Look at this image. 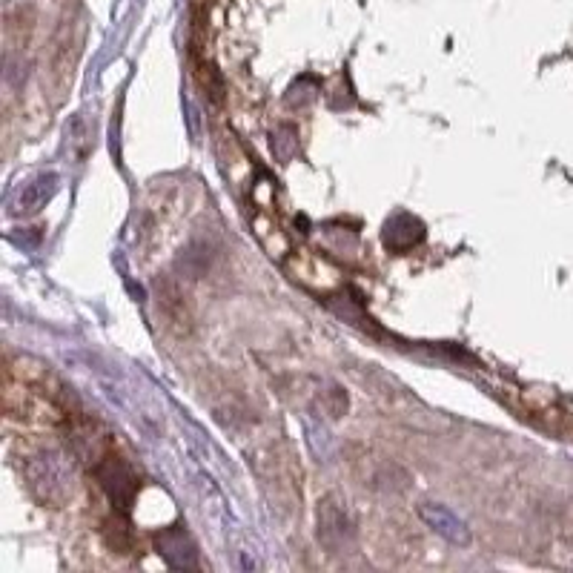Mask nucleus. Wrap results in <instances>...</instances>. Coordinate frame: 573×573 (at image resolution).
Returning a JSON list of instances; mask_svg holds the SVG:
<instances>
[{
    "mask_svg": "<svg viewBox=\"0 0 573 573\" xmlns=\"http://www.w3.org/2000/svg\"><path fill=\"white\" fill-rule=\"evenodd\" d=\"M95 476H98L101 488L107 490V496L112 499L115 508H132V502H135V496H138V476H135V470H132L124 459H118V456H112V453L104 456V459H98Z\"/></svg>",
    "mask_w": 573,
    "mask_h": 573,
    "instance_id": "f257e3e1",
    "label": "nucleus"
},
{
    "mask_svg": "<svg viewBox=\"0 0 573 573\" xmlns=\"http://www.w3.org/2000/svg\"><path fill=\"white\" fill-rule=\"evenodd\" d=\"M29 488L35 490L43 502H49V505L64 502L66 496L72 493V488H69V473H66V465L61 462V456H55V453L38 456L29 465Z\"/></svg>",
    "mask_w": 573,
    "mask_h": 573,
    "instance_id": "f03ea898",
    "label": "nucleus"
},
{
    "mask_svg": "<svg viewBox=\"0 0 573 573\" xmlns=\"http://www.w3.org/2000/svg\"><path fill=\"white\" fill-rule=\"evenodd\" d=\"M319 539L330 548V551L336 553L353 539V522H350V516H347L344 505L336 502L333 496L324 499L319 505Z\"/></svg>",
    "mask_w": 573,
    "mask_h": 573,
    "instance_id": "7ed1b4c3",
    "label": "nucleus"
},
{
    "mask_svg": "<svg viewBox=\"0 0 573 573\" xmlns=\"http://www.w3.org/2000/svg\"><path fill=\"white\" fill-rule=\"evenodd\" d=\"M155 548L167 559L172 568H195L198 565V553H195V542L184 528H167L164 533L155 536Z\"/></svg>",
    "mask_w": 573,
    "mask_h": 573,
    "instance_id": "20e7f679",
    "label": "nucleus"
},
{
    "mask_svg": "<svg viewBox=\"0 0 573 573\" xmlns=\"http://www.w3.org/2000/svg\"><path fill=\"white\" fill-rule=\"evenodd\" d=\"M425 238V224L413 215H396L387 221L384 227V244L396 253H404L410 247H416Z\"/></svg>",
    "mask_w": 573,
    "mask_h": 573,
    "instance_id": "39448f33",
    "label": "nucleus"
},
{
    "mask_svg": "<svg viewBox=\"0 0 573 573\" xmlns=\"http://www.w3.org/2000/svg\"><path fill=\"white\" fill-rule=\"evenodd\" d=\"M52 192H55V178L49 175V178H38L35 184H29L26 192L21 195V207L23 210H38L43 207L49 198H52Z\"/></svg>",
    "mask_w": 573,
    "mask_h": 573,
    "instance_id": "423d86ee",
    "label": "nucleus"
},
{
    "mask_svg": "<svg viewBox=\"0 0 573 573\" xmlns=\"http://www.w3.org/2000/svg\"><path fill=\"white\" fill-rule=\"evenodd\" d=\"M104 536H107V542L115 548V551L127 553L132 548V533H129V525L124 519H109L107 528H104Z\"/></svg>",
    "mask_w": 573,
    "mask_h": 573,
    "instance_id": "0eeeda50",
    "label": "nucleus"
}]
</instances>
